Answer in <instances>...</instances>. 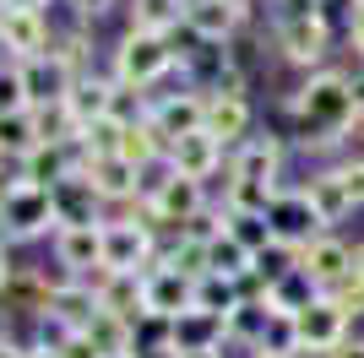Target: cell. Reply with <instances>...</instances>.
<instances>
[{
    "label": "cell",
    "instance_id": "277c9868",
    "mask_svg": "<svg viewBox=\"0 0 364 358\" xmlns=\"http://www.w3.org/2000/svg\"><path fill=\"white\" fill-rule=\"evenodd\" d=\"M201 212H207V185L180 179V174L158 179V185L141 195V217H147V228H174V234H185V223H196Z\"/></svg>",
    "mask_w": 364,
    "mask_h": 358
},
{
    "label": "cell",
    "instance_id": "d6986e66",
    "mask_svg": "<svg viewBox=\"0 0 364 358\" xmlns=\"http://www.w3.org/2000/svg\"><path fill=\"white\" fill-rule=\"evenodd\" d=\"M207 136L223 141V147L250 141V104H245L240 92H218V98H207Z\"/></svg>",
    "mask_w": 364,
    "mask_h": 358
},
{
    "label": "cell",
    "instance_id": "c3c4849f",
    "mask_svg": "<svg viewBox=\"0 0 364 358\" xmlns=\"http://www.w3.org/2000/svg\"><path fill=\"white\" fill-rule=\"evenodd\" d=\"M359 6H364V0H359Z\"/></svg>",
    "mask_w": 364,
    "mask_h": 358
},
{
    "label": "cell",
    "instance_id": "83f0119b",
    "mask_svg": "<svg viewBox=\"0 0 364 358\" xmlns=\"http://www.w3.org/2000/svg\"><path fill=\"white\" fill-rule=\"evenodd\" d=\"M207 271H213V277H234V283H240L245 271H256V255L245 250L240 239L218 234L213 244H207Z\"/></svg>",
    "mask_w": 364,
    "mask_h": 358
},
{
    "label": "cell",
    "instance_id": "4316f807",
    "mask_svg": "<svg viewBox=\"0 0 364 358\" xmlns=\"http://www.w3.org/2000/svg\"><path fill=\"white\" fill-rule=\"evenodd\" d=\"M180 22H185V0H131V28H136V33H158V38H168Z\"/></svg>",
    "mask_w": 364,
    "mask_h": 358
},
{
    "label": "cell",
    "instance_id": "e575fe53",
    "mask_svg": "<svg viewBox=\"0 0 364 358\" xmlns=\"http://www.w3.org/2000/svg\"><path fill=\"white\" fill-rule=\"evenodd\" d=\"M337 179H343V190H348L353 207H364V158H348V163H337Z\"/></svg>",
    "mask_w": 364,
    "mask_h": 358
},
{
    "label": "cell",
    "instance_id": "60d3db41",
    "mask_svg": "<svg viewBox=\"0 0 364 358\" xmlns=\"http://www.w3.org/2000/svg\"><path fill=\"white\" fill-rule=\"evenodd\" d=\"M49 0H0V11H44Z\"/></svg>",
    "mask_w": 364,
    "mask_h": 358
},
{
    "label": "cell",
    "instance_id": "603a6c76",
    "mask_svg": "<svg viewBox=\"0 0 364 358\" xmlns=\"http://www.w3.org/2000/svg\"><path fill=\"white\" fill-rule=\"evenodd\" d=\"M98 207H104V201L92 195V185H87L82 174L65 179L60 190H55V217H60V228H92V223H104V217H98Z\"/></svg>",
    "mask_w": 364,
    "mask_h": 358
},
{
    "label": "cell",
    "instance_id": "d6a6232c",
    "mask_svg": "<svg viewBox=\"0 0 364 358\" xmlns=\"http://www.w3.org/2000/svg\"><path fill=\"white\" fill-rule=\"evenodd\" d=\"M28 114V87H22V65L0 60V119Z\"/></svg>",
    "mask_w": 364,
    "mask_h": 358
},
{
    "label": "cell",
    "instance_id": "ee69618b",
    "mask_svg": "<svg viewBox=\"0 0 364 358\" xmlns=\"http://www.w3.org/2000/svg\"><path fill=\"white\" fill-rule=\"evenodd\" d=\"M180 358H223V347H196V353H180Z\"/></svg>",
    "mask_w": 364,
    "mask_h": 358
},
{
    "label": "cell",
    "instance_id": "8d00e7d4",
    "mask_svg": "<svg viewBox=\"0 0 364 358\" xmlns=\"http://www.w3.org/2000/svg\"><path fill=\"white\" fill-rule=\"evenodd\" d=\"M60 358H98V347H92V342H87V337H82V331H76L71 342H65V347H60Z\"/></svg>",
    "mask_w": 364,
    "mask_h": 358
},
{
    "label": "cell",
    "instance_id": "7dc6e473",
    "mask_svg": "<svg viewBox=\"0 0 364 358\" xmlns=\"http://www.w3.org/2000/svg\"><path fill=\"white\" fill-rule=\"evenodd\" d=\"M120 358H136V353H120Z\"/></svg>",
    "mask_w": 364,
    "mask_h": 358
},
{
    "label": "cell",
    "instance_id": "ba28073f",
    "mask_svg": "<svg viewBox=\"0 0 364 358\" xmlns=\"http://www.w3.org/2000/svg\"><path fill=\"white\" fill-rule=\"evenodd\" d=\"M0 49L11 65H28V60L49 55L55 49V28H49L44 11H0Z\"/></svg>",
    "mask_w": 364,
    "mask_h": 358
},
{
    "label": "cell",
    "instance_id": "d590c367",
    "mask_svg": "<svg viewBox=\"0 0 364 358\" xmlns=\"http://www.w3.org/2000/svg\"><path fill=\"white\" fill-rule=\"evenodd\" d=\"M65 6H71V11L82 16V22H98V16H104V11H114L120 0H65Z\"/></svg>",
    "mask_w": 364,
    "mask_h": 358
},
{
    "label": "cell",
    "instance_id": "ab89813d",
    "mask_svg": "<svg viewBox=\"0 0 364 358\" xmlns=\"http://www.w3.org/2000/svg\"><path fill=\"white\" fill-rule=\"evenodd\" d=\"M326 358H364V337H348V342L337 347V353H326Z\"/></svg>",
    "mask_w": 364,
    "mask_h": 358
},
{
    "label": "cell",
    "instance_id": "ffe728a7",
    "mask_svg": "<svg viewBox=\"0 0 364 358\" xmlns=\"http://www.w3.org/2000/svg\"><path fill=\"white\" fill-rule=\"evenodd\" d=\"M82 179L92 185V195L98 201H131L136 195V168L125 163V158H87V168H82Z\"/></svg>",
    "mask_w": 364,
    "mask_h": 358
},
{
    "label": "cell",
    "instance_id": "cb8c5ba5",
    "mask_svg": "<svg viewBox=\"0 0 364 358\" xmlns=\"http://www.w3.org/2000/svg\"><path fill=\"white\" fill-rule=\"evenodd\" d=\"M49 315H60L65 326H87L92 315H98V288L87 283V277H65L55 293H49Z\"/></svg>",
    "mask_w": 364,
    "mask_h": 358
},
{
    "label": "cell",
    "instance_id": "9c48e42d",
    "mask_svg": "<svg viewBox=\"0 0 364 358\" xmlns=\"http://www.w3.org/2000/svg\"><path fill=\"white\" fill-rule=\"evenodd\" d=\"M294 326H299V353H337V347L348 342V315L337 310L326 293H316V304L310 310L294 315Z\"/></svg>",
    "mask_w": 364,
    "mask_h": 358
},
{
    "label": "cell",
    "instance_id": "836d02e7",
    "mask_svg": "<svg viewBox=\"0 0 364 358\" xmlns=\"http://www.w3.org/2000/svg\"><path fill=\"white\" fill-rule=\"evenodd\" d=\"M326 298H332V304L348 315V320H353V315H364V277H359V271H348L337 288H326Z\"/></svg>",
    "mask_w": 364,
    "mask_h": 358
},
{
    "label": "cell",
    "instance_id": "f546056e",
    "mask_svg": "<svg viewBox=\"0 0 364 358\" xmlns=\"http://www.w3.org/2000/svg\"><path fill=\"white\" fill-rule=\"evenodd\" d=\"M240 304L245 298H240V283H234V277H213V271H207V277L196 283V310L218 315V320H228Z\"/></svg>",
    "mask_w": 364,
    "mask_h": 358
},
{
    "label": "cell",
    "instance_id": "52a82bcc",
    "mask_svg": "<svg viewBox=\"0 0 364 358\" xmlns=\"http://www.w3.org/2000/svg\"><path fill=\"white\" fill-rule=\"evenodd\" d=\"M141 277H147V320L174 326L180 315L196 310V283H191V277H180V271H168V266H164V250H158V261H152Z\"/></svg>",
    "mask_w": 364,
    "mask_h": 358
},
{
    "label": "cell",
    "instance_id": "ac0fdd59",
    "mask_svg": "<svg viewBox=\"0 0 364 358\" xmlns=\"http://www.w3.org/2000/svg\"><path fill=\"white\" fill-rule=\"evenodd\" d=\"M228 174L250 179V185H272V190H277V174H283V141H277V136H250V141H240Z\"/></svg>",
    "mask_w": 364,
    "mask_h": 358
},
{
    "label": "cell",
    "instance_id": "7bdbcfd3",
    "mask_svg": "<svg viewBox=\"0 0 364 358\" xmlns=\"http://www.w3.org/2000/svg\"><path fill=\"white\" fill-rule=\"evenodd\" d=\"M22 358H60V353H49V347H38V342H28V347H22Z\"/></svg>",
    "mask_w": 364,
    "mask_h": 358
},
{
    "label": "cell",
    "instance_id": "7c38bea8",
    "mask_svg": "<svg viewBox=\"0 0 364 358\" xmlns=\"http://www.w3.org/2000/svg\"><path fill=\"white\" fill-rule=\"evenodd\" d=\"M92 288H98V310L120 315V320H147V277L141 271H98V277H87Z\"/></svg>",
    "mask_w": 364,
    "mask_h": 358
},
{
    "label": "cell",
    "instance_id": "2e32d148",
    "mask_svg": "<svg viewBox=\"0 0 364 358\" xmlns=\"http://www.w3.org/2000/svg\"><path fill=\"white\" fill-rule=\"evenodd\" d=\"M299 271L321 288V293H326V288H337V283L353 271V250L343 244V239L321 234L316 244H304V250H299Z\"/></svg>",
    "mask_w": 364,
    "mask_h": 358
},
{
    "label": "cell",
    "instance_id": "5bb4252c",
    "mask_svg": "<svg viewBox=\"0 0 364 358\" xmlns=\"http://www.w3.org/2000/svg\"><path fill=\"white\" fill-rule=\"evenodd\" d=\"M55 261H60L65 277H98V271H104V223L60 228V234H55Z\"/></svg>",
    "mask_w": 364,
    "mask_h": 358
},
{
    "label": "cell",
    "instance_id": "e0dca14e",
    "mask_svg": "<svg viewBox=\"0 0 364 358\" xmlns=\"http://www.w3.org/2000/svg\"><path fill=\"white\" fill-rule=\"evenodd\" d=\"M168 158V174H180V179H196V185H207V179L223 168V141H213L207 131L196 136H185V141H174V147L164 152Z\"/></svg>",
    "mask_w": 364,
    "mask_h": 358
},
{
    "label": "cell",
    "instance_id": "bcb514c9",
    "mask_svg": "<svg viewBox=\"0 0 364 358\" xmlns=\"http://www.w3.org/2000/svg\"><path fill=\"white\" fill-rule=\"evenodd\" d=\"M256 358H277V353H256Z\"/></svg>",
    "mask_w": 364,
    "mask_h": 358
},
{
    "label": "cell",
    "instance_id": "30bf717a",
    "mask_svg": "<svg viewBox=\"0 0 364 358\" xmlns=\"http://www.w3.org/2000/svg\"><path fill=\"white\" fill-rule=\"evenodd\" d=\"M267 223H272V239L289 244V250H304V244H316V239L326 234L321 217L310 212V201H304V190H283L272 201V212H267Z\"/></svg>",
    "mask_w": 364,
    "mask_h": 358
},
{
    "label": "cell",
    "instance_id": "8992f818",
    "mask_svg": "<svg viewBox=\"0 0 364 358\" xmlns=\"http://www.w3.org/2000/svg\"><path fill=\"white\" fill-rule=\"evenodd\" d=\"M158 261L152 228L136 217H104V271H147Z\"/></svg>",
    "mask_w": 364,
    "mask_h": 358
},
{
    "label": "cell",
    "instance_id": "9a60e30c",
    "mask_svg": "<svg viewBox=\"0 0 364 358\" xmlns=\"http://www.w3.org/2000/svg\"><path fill=\"white\" fill-rule=\"evenodd\" d=\"M245 22V0H185V28L201 44H228Z\"/></svg>",
    "mask_w": 364,
    "mask_h": 358
},
{
    "label": "cell",
    "instance_id": "8fae6325",
    "mask_svg": "<svg viewBox=\"0 0 364 358\" xmlns=\"http://www.w3.org/2000/svg\"><path fill=\"white\" fill-rule=\"evenodd\" d=\"M22 87H28V109L65 104V98H71V87H76V65L49 49V55H38V60H28V65H22Z\"/></svg>",
    "mask_w": 364,
    "mask_h": 358
},
{
    "label": "cell",
    "instance_id": "5b68a950",
    "mask_svg": "<svg viewBox=\"0 0 364 358\" xmlns=\"http://www.w3.org/2000/svg\"><path fill=\"white\" fill-rule=\"evenodd\" d=\"M277 49L289 65H304V71H316L326 49H332V22L316 11V6H304V11H289L283 16V28H277Z\"/></svg>",
    "mask_w": 364,
    "mask_h": 358
},
{
    "label": "cell",
    "instance_id": "74e56055",
    "mask_svg": "<svg viewBox=\"0 0 364 358\" xmlns=\"http://www.w3.org/2000/svg\"><path fill=\"white\" fill-rule=\"evenodd\" d=\"M348 44L364 55V6H353V16H348Z\"/></svg>",
    "mask_w": 364,
    "mask_h": 358
},
{
    "label": "cell",
    "instance_id": "3957f363",
    "mask_svg": "<svg viewBox=\"0 0 364 358\" xmlns=\"http://www.w3.org/2000/svg\"><path fill=\"white\" fill-rule=\"evenodd\" d=\"M60 234V217H55V190H38V185H22L0 201V239L6 244H28V239Z\"/></svg>",
    "mask_w": 364,
    "mask_h": 358
},
{
    "label": "cell",
    "instance_id": "f1b7e54d",
    "mask_svg": "<svg viewBox=\"0 0 364 358\" xmlns=\"http://www.w3.org/2000/svg\"><path fill=\"white\" fill-rule=\"evenodd\" d=\"M277 195H283V190H272V185H250V179H234V174H228L223 212H250V217H267Z\"/></svg>",
    "mask_w": 364,
    "mask_h": 358
},
{
    "label": "cell",
    "instance_id": "6da1fadb",
    "mask_svg": "<svg viewBox=\"0 0 364 358\" xmlns=\"http://www.w3.org/2000/svg\"><path fill=\"white\" fill-rule=\"evenodd\" d=\"M289 114L299 119L304 131H316L310 141L332 147L337 136H348L353 125H364V98L353 92V82L343 71H316L299 92L289 98Z\"/></svg>",
    "mask_w": 364,
    "mask_h": 358
},
{
    "label": "cell",
    "instance_id": "4dcf8cb0",
    "mask_svg": "<svg viewBox=\"0 0 364 358\" xmlns=\"http://www.w3.org/2000/svg\"><path fill=\"white\" fill-rule=\"evenodd\" d=\"M223 234L240 239L250 255H261V250H272V244H277L272 223H267V217H250V212H223Z\"/></svg>",
    "mask_w": 364,
    "mask_h": 358
},
{
    "label": "cell",
    "instance_id": "1f68e13d",
    "mask_svg": "<svg viewBox=\"0 0 364 358\" xmlns=\"http://www.w3.org/2000/svg\"><path fill=\"white\" fill-rule=\"evenodd\" d=\"M256 353L299 358V326H294V315H272V320H267V337L256 342Z\"/></svg>",
    "mask_w": 364,
    "mask_h": 358
},
{
    "label": "cell",
    "instance_id": "7a4b0ae2",
    "mask_svg": "<svg viewBox=\"0 0 364 358\" xmlns=\"http://www.w3.org/2000/svg\"><path fill=\"white\" fill-rule=\"evenodd\" d=\"M174 65H185L180 49L168 44V38H158V33H136L125 28V38L114 44V82L120 87H152L158 76H168Z\"/></svg>",
    "mask_w": 364,
    "mask_h": 358
},
{
    "label": "cell",
    "instance_id": "4fadbf2b",
    "mask_svg": "<svg viewBox=\"0 0 364 358\" xmlns=\"http://www.w3.org/2000/svg\"><path fill=\"white\" fill-rule=\"evenodd\" d=\"M152 131L164 136V147H174V141H185V136L207 131V98L201 92H168L164 104H152Z\"/></svg>",
    "mask_w": 364,
    "mask_h": 358
},
{
    "label": "cell",
    "instance_id": "7402d4cb",
    "mask_svg": "<svg viewBox=\"0 0 364 358\" xmlns=\"http://www.w3.org/2000/svg\"><path fill=\"white\" fill-rule=\"evenodd\" d=\"M109 104H114V76H76L71 98H65V109H71L76 131L82 125H92V119H109Z\"/></svg>",
    "mask_w": 364,
    "mask_h": 358
},
{
    "label": "cell",
    "instance_id": "484cf974",
    "mask_svg": "<svg viewBox=\"0 0 364 358\" xmlns=\"http://www.w3.org/2000/svg\"><path fill=\"white\" fill-rule=\"evenodd\" d=\"M164 136H158V131H152V119H136V125H120V141H114V158H125V163H131V168H136V174H141V168H147L152 163V158H164Z\"/></svg>",
    "mask_w": 364,
    "mask_h": 358
},
{
    "label": "cell",
    "instance_id": "f6af8a7d",
    "mask_svg": "<svg viewBox=\"0 0 364 358\" xmlns=\"http://www.w3.org/2000/svg\"><path fill=\"white\" fill-rule=\"evenodd\" d=\"M353 271L364 277V244H353Z\"/></svg>",
    "mask_w": 364,
    "mask_h": 358
},
{
    "label": "cell",
    "instance_id": "f35d334b",
    "mask_svg": "<svg viewBox=\"0 0 364 358\" xmlns=\"http://www.w3.org/2000/svg\"><path fill=\"white\" fill-rule=\"evenodd\" d=\"M11 277H16V266H11V250H6V239H0V293L11 288Z\"/></svg>",
    "mask_w": 364,
    "mask_h": 358
},
{
    "label": "cell",
    "instance_id": "d4e9b609",
    "mask_svg": "<svg viewBox=\"0 0 364 358\" xmlns=\"http://www.w3.org/2000/svg\"><path fill=\"white\" fill-rule=\"evenodd\" d=\"M82 337H87L92 347H98V358H120V353H136V326L131 320H120V315H109V310H98L82 326Z\"/></svg>",
    "mask_w": 364,
    "mask_h": 358
},
{
    "label": "cell",
    "instance_id": "44dd1931",
    "mask_svg": "<svg viewBox=\"0 0 364 358\" xmlns=\"http://www.w3.org/2000/svg\"><path fill=\"white\" fill-rule=\"evenodd\" d=\"M304 190V201H310V212L321 217V228L332 234L343 217L353 212V201H348V190H343V179H337V168H326V174H316L310 185H299Z\"/></svg>",
    "mask_w": 364,
    "mask_h": 358
},
{
    "label": "cell",
    "instance_id": "b9f144b4",
    "mask_svg": "<svg viewBox=\"0 0 364 358\" xmlns=\"http://www.w3.org/2000/svg\"><path fill=\"white\" fill-rule=\"evenodd\" d=\"M0 358H22V342H11L6 331H0Z\"/></svg>",
    "mask_w": 364,
    "mask_h": 358
}]
</instances>
